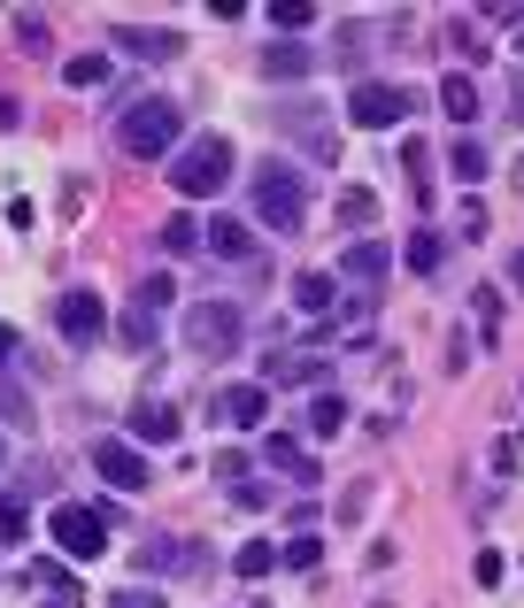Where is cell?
Returning a JSON list of instances; mask_svg holds the SVG:
<instances>
[{
	"label": "cell",
	"instance_id": "836d02e7",
	"mask_svg": "<svg viewBox=\"0 0 524 608\" xmlns=\"http://www.w3.org/2000/svg\"><path fill=\"white\" fill-rule=\"evenodd\" d=\"M0 416H8V424H31V393H23L16 378H0Z\"/></svg>",
	"mask_w": 524,
	"mask_h": 608
},
{
	"label": "cell",
	"instance_id": "ab89813d",
	"mask_svg": "<svg viewBox=\"0 0 524 608\" xmlns=\"http://www.w3.org/2000/svg\"><path fill=\"white\" fill-rule=\"evenodd\" d=\"M494 470H502V477H510V470H524V440H502V447H494Z\"/></svg>",
	"mask_w": 524,
	"mask_h": 608
},
{
	"label": "cell",
	"instance_id": "4dcf8cb0",
	"mask_svg": "<svg viewBox=\"0 0 524 608\" xmlns=\"http://www.w3.org/2000/svg\"><path fill=\"white\" fill-rule=\"evenodd\" d=\"M109 608H171V601H163V586H140V578H132V586L109 594Z\"/></svg>",
	"mask_w": 524,
	"mask_h": 608
},
{
	"label": "cell",
	"instance_id": "8992f818",
	"mask_svg": "<svg viewBox=\"0 0 524 608\" xmlns=\"http://www.w3.org/2000/svg\"><path fill=\"white\" fill-rule=\"evenodd\" d=\"M54 547H62L70 563H101V555H109V516L62 501V508H54Z\"/></svg>",
	"mask_w": 524,
	"mask_h": 608
},
{
	"label": "cell",
	"instance_id": "f1b7e54d",
	"mask_svg": "<svg viewBox=\"0 0 524 608\" xmlns=\"http://www.w3.org/2000/svg\"><path fill=\"white\" fill-rule=\"evenodd\" d=\"M270 23L294 39V31H309V23H317V8H309V0H278V8H270Z\"/></svg>",
	"mask_w": 524,
	"mask_h": 608
},
{
	"label": "cell",
	"instance_id": "6da1fadb",
	"mask_svg": "<svg viewBox=\"0 0 524 608\" xmlns=\"http://www.w3.org/2000/svg\"><path fill=\"white\" fill-rule=\"evenodd\" d=\"M116 147L140 154V162L177 154V147H185V116H177V101H132V109L116 116Z\"/></svg>",
	"mask_w": 524,
	"mask_h": 608
},
{
	"label": "cell",
	"instance_id": "30bf717a",
	"mask_svg": "<svg viewBox=\"0 0 524 608\" xmlns=\"http://www.w3.org/2000/svg\"><path fill=\"white\" fill-rule=\"evenodd\" d=\"M93 470H101L109 485H124V493H147V485H155V477H147V455H140L132 440H101V447H93Z\"/></svg>",
	"mask_w": 524,
	"mask_h": 608
},
{
	"label": "cell",
	"instance_id": "7402d4cb",
	"mask_svg": "<svg viewBox=\"0 0 524 608\" xmlns=\"http://www.w3.org/2000/svg\"><path fill=\"white\" fill-rule=\"evenodd\" d=\"M263 385H317V393H325V362H317V354H278Z\"/></svg>",
	"mask_w": 524,
	"mask_h": 608
},
{
	"label": "cell",
	"instance_id": "9a60e30c",
	"mask_svg": "<svg viewBox=\"0 0 524 608\" xmlns=\"http://www.w3.org/2000/svg\"><path fill=\"white\" fill-rule=\"evenodd\" d=\"M116 47H124V54H140V62H171V54H185V39H177V31H140V23H124V31H116Z\"/></svg>",
	"mask_w": 524,
	"mask_h": 608
},
{
	"label": "cell",
	"instance_id": "e575fe53",
	"mask_svg": "<svg viewBox=\"0 0 524 608\" xmlns=\"http://www.w3.org/2000/svg\"><path fill=\"white\" fill-rule=\"evenodd\" d=\"M124 339H132V354H147V347H155V316H147L140 301H132V316H124Z\"/></svg>",
	"mask_w": 524,
	"mask_h": 608
},
{
	"label": "cell",
	"instance_id": "e0dca14e",
	"mask_svg": "<svg viewBox=\"0 0 524 608\" xmlns=\"http://www.w3.org/2000/svg\"><path fill=\"white\" fill-rule=\"evenodd\" d=\"M263 462H270V470H294L301 485H325V470L301 455V440H286V432H278V440H263Z\"/></svg>",
	"mask_w": 524,
	"mask_h": 608
},
{
	"label": "cell",
	"instance_id": "1f68e13d",
	"mask_svg": "<svg viewBox=\"0 0 524 608\" xmlns=\"http://www.w3.org/2000/svg\"><path fill=\"white\" fill-rule=\"evenodd\" d=\"M163 247H171V255H193V247H201V224H193V216H171V224H163Z\"/></svg>",
	"mask_w": 524,
	"mask_h": 608
},
{
	"label": "cell",
	"instance_id": "d6986e66",
	"mask_svg": "<svg viewBox=\"0 0 524 608\" xmlns=\"http://www.w3.org/2000/svg\"><path fill=\"white\" fill-rule=\"evenodd\" d=\"M340 424H348V401H340L332 385H325V393H309V416H301V432H309V440H332Z\"/></svg>",
	"mask_w": 524,
	"mask_h": 608
},
{
	"label": "cell",
	"instance_id": "ee69618b",
	"mask_svg": "<svg viewBox=\"0 0 524 608\" xmlns=\"http://www.w3.org/2000/svg\"><path fill=\"white\" fill-rule=\"evenodd\" d=\"M0 462H8V447H0Z\"/></svg>",
	"mask_w": 524,
	"mask_h": 608
},
{
	"label": "cell",
	"instance_id": "7bdbcfd3",
	"mask_svg": "<svg viewBox=\"0 0 524 608\" xmlns=\"http://www.w3.org/2000/svg\"><path fill=\"white\" fill-rule=\"evenodd\" d=\"M510 185H524V162H517V169H510Z\"/></svg>",
	"mask_w": 524,
	"mask_h": 608
},
{
	"label": "cell",
	"instance_id": "3957f363",
	"mask_svg": "<svg viewBox=\"0 0 524 608\" xmlns=\"http://www.w3.org/2000/svg\"><path fill=\"white\" fill-rule=\"evenodd\" d=\"M224 177H232V140H216V132H201V140H185L171 154V185L185 200H216Z\"/></svg>",
	"mask_w": 524,
	"mask_h": 608
},
{
	"label": "cell",
	"instance_id": "4316f807",
	"mask_svg": "<svg viewBox=\"0 0 524 608\" xmlns=\"http://www.w3.org/2000/svg\"><path fill=\"white\" fill-rule=\"evenodd\" d=\"M471 301H479V339H486V347H502V293H494V286H479Z\"/></svg>",
	"mask_w": 524,
	"mask_h": 608
},
{
	"label": "cell",
	"instance_id": "83f0119b",
	"mask_svg": "<svg viewBox=\"0 0 524 608\" xmlns=\"http://www.w3.org/2000/svg\"><path fill=\"white\" fill-rule=\"evenodd\" d=\"M448 162H455V177H463V185H479V177H486V147H479V140H455Z\"/></svg>",
	"mask_w": 524,
	"mask_h": 608
},
{
	"label": "cell",
	"instance_id": "b9f144b4",
	"mask_svg": "<svg viewBox=\"0 0 524 608\" xmlns=\"http://www.w3.org/2000/svg\"><path fill=\"white\" fill-rule=\"evenodd\" d=\"M8 354H16V331H8V323H0V362H8Z\"/></svg>",
	"mask_w": 524,
	"mask_h": 608
},
{
	"label": "cell",
	"instance_id": "ba28073f",
	"mask_svg": "<svg viewBox=\"0 0 524 608\" xmlns=\"http://www.w3.org/2000/svg\"><path fill=\"white\" fill-rule=\"evenodd\" d=\"M54 331H62L70 347H93V339L109 331V308H101V293H85V286H78V293H62V301H54Z\"/></svg>",
	"mask_w": 524,
	"mask_h": 608
},
{
	"label": "cell",
	"instance_id": "4fadbf2b",
	"mask_svg": "<svg viewBox=\"0 0 524 608\" xmlns=\"http://www.w3.org/2000/svg\"><path fill=\"white\" fill-rule=\"evenodd\" d=\"M177 432H185V416H177L171 401H147V409L132 416V440H140V447H171Z\"/></svg>",
	"mask_w": 524,
	"mask_h": 608
},
{
	"label": "cell",
	"instance_id": "d6a6232c",
	"mask_svg": "<svg viewBox=\"0 0 524 608\" xmlns=\"http://www.w3.org/2000/svg\"><path fill=\"white\" fill-rule=\"evenodd\" d=\"M171 301H177V286L163 278V270H155V278H140V308H147V316H163Z\"/></svg>",
	"mask_w": 524,
	"mask_h": 608
},
{
	"label": "cell",
	"instance_id": "f6af8a7d",
	"mask_svg": "<svg viewBox=\"0 0 524 608\" xmlns=\"http://www.w3.org/2000/svg\"><path fill=\"white\" fill-rule=\"evenodd\" d=\"M517 54H524V47H517Z\"/></svg>",
	"mask_w": 524,
	"mask_h": 608
},
{
	"label": "cell",
	"instance_id": "52a82bcc",
	"mask_svg": "<svg viewBox=\"0 0 524 608\" xmlns=\"http://www.w3.org/2000/svg\"><path fill=\"white\" fill-rule=\"evenodd\" d=\"M270 124H278L286 140H301V154H309V162H325V169L340 162V132H332V124H317V109H301V101H286V109H278Z\"/></svg>",
	"mask_w": 524,
	"mask_h": 608
},
{
	"label": "cell",
	"instance_id": "8d00e7d4",
	"mask_svg": "<svg viewBox=\"0 0 524 608\" xmlns=\"http://www.w3.org/2000/svg\"><path fill=\"white\" fill-rule=\"evenodd\" d=\"M502 570H510V563H502V555H494V547H486V555H479V563H471V578H479V586H502Z\"/></svg>",
	"mask_w": 524,
	"mask_h": 608
},
{
	"label": "cell",
	"instance_id": "603a6c76",
	"mask_svg": "<svg viewBox=\"0 0 524 608\" xmlns=\"http://www.w3.org/2000/svg\"><path fill=\"white\" fill-rule=\"evenodd\" d=\"M401 262H409L417 278H432V270L448 262V239H440V231H409V247H401Z\"/></svg>",
	"mask_w": 524,
	"mask_h": 608
},
{
	"label": "cell",
	"instance_id": "277c9868",
	"mask_svg": "<svg viewBox=\"0 0 524 608\" xmlns=\"http://www.w3.org/2000/svg\"><path fill=\"white\" fill-rule=\"evenodd\" d=\"M239 339H247V308L239 301H193L185 308V347H193L201 362H232Z\"/></svg>",
	"mask_w": 524,
	"mask_h": 608
},
{
	"label": "cell",
	"instance_id": "d590c367",
	"mask_svg": "<svg viewBox=\"0 0 524 608\" xmlns=\"http://www.w3.org/2000/svg\"><path fill=\"white\" fill-rule=\"evenodd\" d=\"M370 216H378V193H362V185L340 193V224H370Z\"/></svg>",
	"mask_w": 524,
	"mask_h": 608
},
{
	"label": "cell",
	"instance_id": "d4e9b609",
	"mask_svg": "<svg viewBox=\"0 0 524 608\" xmlns=\"http://www.w3.org/2000/svg\"><path fill=\"white\" fill-rule=\"evenodd\" d=\"M278 563H286V570H317V563H325V539H317V532H294V539L278 547Z\"/></svg>",
	"mask_w": 524,
	"mask_h": 608
},
{
	"label": "cell",
	"instance_id": "9c48e42d",
	"mask_svg": "<svg viewBox=\"0 0 524 608\" xmlns=\"http://www.w3.org/2000/svg\"><path fill=\"white\" fill-rule=\"evenodd\" d=\"M140 563H147V570H155V578H185V570H193V578H201V570H208V555H201V547H193V539H177V532H155V539H147V547H140Z\"/></svg>",
	"mask_w": 524,
	"mask_h": 608
},
{
	"label": "cell",
	"instance_id": "60d3db41",
	"mask_svg": "<svg viewBox=\"0 0 524 608\" xmlns=\"http://www.w3.org/2000/svg\"><path fill=\"white\" fill-rule=\"evenodd\" d=\"M510 116L524 124V70H510Z\"/></svg>",
	"mask_w": 524,
	"mask_h": 608
},
{
	"label": "cell",
	"instance_id": "5b68a950",
	"mask_svg": "<svg viewBox=\"0 0 524 608\" xmlns=\"http://www.w3.org/2000/svg\"><path fill=\"white\" fill-rule=\"evenodd\" d=\"M409 109H417V93L386 85V78H362L348 93V124H362V132H393V124H409Z\"/></svg>",
	"mask_w": 524,
	"mask_h": 608
},
{
	"label": "cell",
	"instance_id": "7c38bea8",
	"mask_svg": "<svg viewBox=\"0 0 524 608\" xmlns=\"http://www.w3.org/2000/svg\"><path fill=\"white\" fill-rule=\"evenodd\" d=\"M239 432H255V424H270V385H224V401H216Z\"/></svg>",
	"mask_w": 524,
	"mask_h": 608
},
{
	"label": "cell",
	"instance_id": "5bb4252c",
	"mask_svg": "<svg viewBox=\"0 0 524 608\" xmlns=\"http://www.w3.org/2000/svg\"><path fill=\"white\" fill-rule=\"evenodd\" d=\"M294 308H301V316H317V323H332V308H340V286H332L325 270H301V278H294Z\"/></svg>",
	"mask_w": 524,
	"mask_h": 608
},
{
	"label": "cell",
	"instance_id": "2e32d148",
	"mask_svg": "<svg viewBox=\"0 0 524 608\" xmlns=\"http://www.w3.org/2000/svg\"><path fill=\"white\" fill-rule=\"evenodd\" d=\"M23 586H39L54 608H85V586L70 578V570H54V563H39V570H23Z\"/></svg>",
	"mask_w": 524,
	"mask_h": 608
},
{
	"label": "cell",
	"instance_id": "8fae6325",
	"mask_svg": "<svg viewBox=\"0 0 524 608\" xmlns=\"http://www.w3.org/2000/svg\"><path fill=\"white\" fill-rule=\"evenodd\" d=\"M317 62H325V54L301 47V39H270V47H263V78H270V85H301V78H317Z\"/></svg>",
	"mask_w": 524,
	"mask_h": 608
},
{
	"label": "cell",
	"instance_id": "f546056e",
	"mask_svg": "<svg viewBox=\"0 0 524 608\" xmlns=\"http://www.w3.org/2000/svg\"><path fill=\"white\" fill-rule=\"evenodd\" d=\"M232 570H239V578H270V570H278V547H239Z\"/></svg>",
	"mask_w": 524,
	"mask_h": 608
},
{
	"label": "cell",
	"instance_id": "74e56055",
	"mask_svg": "<svg viewBox=\"0 0 524 608\" xmlns=\"http://www.w3.org/2000/svg\"><path fill=\"white\" fill-rule=\"evenodd\" d=\"M16 39L23 47H47V16H16Z\"/></svg>",
	"mask_w": 524,
	"mask_h": 608
},
{
	"label": "cell",
	"instance_id": "44dd1931",
	"mask_svg": "<svg viewBox=\"0 0 524 608\" xmlns=\"http://www.w3.org/2000/svg\"><path fill=\"white\" fill-rule=\"evenodd\" d=\"M440 109H448V124H471V116H479V85H471V70L440 78Z\"/></svg>",
	"mask_w": 524,
	"mask_h": 608
},
{
	"label": "cell",
	"instance_id": "cb8c5ba5",
	"mask_svg": "<svg viewBox=\"0 0 524 608\" xmlns=\"http://www.w3.org/2000/svg\"><path fill=\"white\" fill-rule=\"evenodd\" d=\"M62 85H70V93L109 85V54H70V62H62Z\"/></svg>",
	"mask_w": 524,
	"mask_h": 608
},
{
	"label": "cell",
	"instance_id": "484cf974",
	"mask_svg": "<svg viewBox=\"0 0 524 608\" xmlns=\"http://www.w3.org/2000/svg\"><path fill=\"white\" fill-rule=\"evenodd\" d=\"M0 539H8V547H23V539H31V508H23L16 493H0Z\"/></svg>",
	"mask_w": 524,
	"mask_h": 608
},
{
	"label": "cell",
	"instance_id": "ffe728a7",
	"mask_svg": "<svg viewBox=\"0 0 524 608\" xmlns=\"http://www.w3.org/2000/svg\"><path fill=\"white\" fill-rule=\"evenodd\" d=\"M386 262H393V255H386L378 239H355L348 255H340V270H348L355 286H378V278H386Z\"/></svg>",
	"mask_w": 524,
	"mask_h": 608
},
{
	"label": "cell",
	"instance_id": "f35d334b",
	"mask_svg": "<svg viewBox=\"0 0 524 608\" xmlns=\"http://www.w3.org/2000/svg\"><path fill=\"white\" fill-rule=\"evenodd\" d=\"M31 224H39V208H31V200L16 193V200H8V231H31Z\"/></svg>",
	"mask_w": 524,
	"mask_h": 608
},
{
	"label": "cell",
	"instance_id": "7a4b0ae2",
	"mask_svg": "<svg viewBox=\"0 0 524 608\" xmlns=\"http://www.w3.org/2000/svg\"><path fill=\"white\" fill-rule=\"evenodd\" d=\"M255 216H263L270 231H301V224H309V177H301L294 162H263V169H255Z\"/></svg>",
	"mask_w": 524,
	"mask_h": 608
},
{
	"label": "cell",
	"instance_id": "ac0fdd59",
	"mask_svg": "<svg viewBox=\"0 0 524 608\" xmlns=\"http://www.w3.org/2000/svg\"><path fill=\"white\" fill-rule=\"evenodd\" d=\"M201 239H208V255H224V262H247V255H255V239H247V224H239V216H216Z\"/></svg>",
	"mask_w": 524,
	"mask_h": 608
}]
</instances>
